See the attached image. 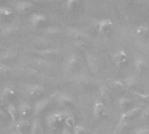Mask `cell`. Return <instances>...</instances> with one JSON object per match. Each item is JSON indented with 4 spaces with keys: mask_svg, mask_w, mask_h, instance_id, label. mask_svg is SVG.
<instances>
[{
    "mask_svg": "<svg viewBox=\"0 0 149 134\" xmlns=\"http://www.w3.org/2000/svg\"><path fill=\"white\" fill-rule=\"evenodd\" d=\"M66 115L67 114L65 112H54L51 114L46 119L48 126H50L52 129L59 127L64 123V120Z\"/></svg>",
    "mask_w": 149,
    "mask_h": 134,
    "instance_id": "6da1fadb",
    "label": "cell"
},
{
    "mask_svg": "<svg viewBox=\"0 0 149 134\" xmlns=\"http://www.w3.org/2000/svg\"><path fill=\"white\" fill-rule=\"evenodd\" d=\"M97 30L98 31L104 36H107L110 34L113 31V23L111 20L108 19H104L100 21L97 24Z\"/></svg>",
    "mask_w": 149,
    "mask_h": 134,
    "instance_id": "7a4b0ae2",
    "label": "cell"
},
{
    "mask_svg": "<svg viewBox=\"0 0 149 134\" xmlns=\"http://www.w3.org/2000/svg\"><path fill=\"white\" fill-rule=\"evenodd\" d=\"M34 8H35V4L31 2H27V1L18 2L15 6V10L19 14H23V15L30 13L31 11L33 10Z\"/></svg>",
    "mask_w": 149,
    "mask_h": 134,
    "instance_id": "3957f363",
    "label": "cell"
},
{
    "mask_svg": "<svg viewBox=\"0 0 149 134\" xmlns=\"http://www.w3.org/2000/svg\"><path fill=\"white\" fill-rule=\"evenodd\" d=\"M93 115L97 119H103L107 116V108L100 100H96L93 105Z\"/></svg>",
    "mask_w": 149,
    "mask_h": 134,
    "instance_id": "277c9868",
    "label": "cell"
},
{
    "mask_svg": "<svg viewBox=\"0 0 149 134\" xmlns=\"http://www.w3.org/2000/svg\"><path fill=\"white\" fill-rule=\"evenodd\" d=\"M31 122L27 119H23L18 120L16 123V130L19 133H27L30 130L31 133Z\"/></svg>",
    "mask_w": 149,
    "mask_h": 134,
    "instance_id": "5b68a950",
    "label": "cell"
},
{
    "mask_svg": "<svg viewBox=\"0 0 149 134\" xmlns=\"http://www.w3.org/2000/svg\"><path fill=\"white\" fill-rule=\"evenodd\" d=\"M113 61L118 66L126 65V64L128 61V57H127V52L123 50L118 51L113 56Z\"/></svg>",
    "mask_w": 149,
    "mask_h": 134,
    "instance_id": "8992f818",
    "label": "cell"
},
{
    "mask_svg": "<svg viewBox=\"0 0 149 134\" xmlns=\"http://www.w3.org/2000/svg\"><path fill=\"white\" fill-rule=\"evenodd\" d=\"M27 92H28V95L32 98H38L44 94L45 89L39 85H31L28 87Z\"/></svg>",
    "mask_w": 149,
    "mask_h": 134,
    "instance_id": "52a82bcc",
    "label": "cell"
},
{
    "mask_svg": "<svg viewBox=\"0 0 149 134\" xmlns=\"http://www.w3.org/2000/svg\"><path fill=\"white\" fill-rule=\"evenodd\" d=\"M45 21H46L45 16L41 13H34L30 17V22L31 23V24L35 26H38L44 24Z\"/></svg>",
    "mask_w": 149,
    "mask_h": 134,
    "instance_id": "ba28073f",
    "label": "cell"
},
{
    "mask_svg": "<svg viewBox=\"0 0 149 134\" xmlns=\"http://www.w3.org/2000/svg\"><path fill=\"white\" fill-rule=\"evenodd\" d=\"M17 111H18L19 116L21 118H23V119H25V118H27L31 114V112L32 111V108H31V106L30 104L24 102V103H23V104L20 105V106H19V108H18Z\"/></svg>",
    "mask_w": 149,
    "mask_h": 134,
    "instance_id": "9c48e42d",
    "label": "cell"
},
{
    "mask_svg": "<svg viewBox=\"0 0 149 134\" xmlns=\"http://www.w3.org/2000/svg\"><path fill=\"white\" fill-rule=\"evenodd\" d=\"M49 104H50V99H43V100H40L39 102H38L35 105V107H34L35 114H39L41 112H43L47 107V106Z\"/></svg>",
    "mask_w": 149,
    "mask_h": 134,
    "instance_id": "30bf717a",
    "label": "cell"
},
{
    "mask_svg": "<svg viewBox=\"0 0 149 134\" xmlns=\"http://www.w3.org/2000/svg\"><path fill=\"white\" fill-rule=\"evenodd\" d=\"M7 113L10 116L11 121H13V122L17 121V115H18V111H17V109L16 108V106L13 104L8 105V106H7Z\"/></svg>",
    "mask_w": 149,
    "mask_h": 134,
    "instance_id": "8fae6325",
    "label": "cell"
},
{
    "mask_svg": "<svg viewBox=\"0 0 149 134\" xmlns=\"http://www.w3.org/2000/svg\"><path fill=\"white\" fill-rule=\"evenodd\" d=\"M31 133L40 134L43 133V129L41 123L38 119H34L31 124Z\"/></svg>",
    "mask_w": 149,
    "mask_h": 134,
    "instance_id": "7c38bea8",
    "label": "cell"
},
{
    "mask_svg": "<svg viewBox=\"0 0 149 134\" xmlns=\"http://www.w3.org/2000/svg\"><path fill=\"white\" fill-rule=\"evenodd\" d=\"M15 90L10 86L4 87L2 92H1V95L4 98V99H11L15 96Z\"/></svg>",
    "mask_w": 149,
    "mask_h": 134,
    "instance_id": "4fadbf2b",
    "label": "cell"
},
{
    "mask_svg": "<svg viewBox=\"0 0 149 134\" xmlns=\"http://www.w3.org/2000/svg\"><path fill=\"white\" fill-rule=\"evenodd\" d=\"M58 102L60 103V105L65 106H70L72 104V98L67 95V94H63L61 96H59L58 98Z\"/></svg>",
    "mask_w": 149,
    "mask_h": 134,
    "instance_id": "5bb4252c",
    "label": "cell"
},
{
    "mask_svg": "<svg viewBox=\"0 0 149 134\" xmlns=\"http://www.w3.org/2000/svg\"><path fill=\"white\" fill-rule=\"evenodd\" d=\"M79 5V0H66L65 7L68 10H75Z\"/></svg>",
    "mask_w": 149,
    "mask_h": 134,
    "instance_id": "9a60e30c",
    "label": "cell"
},
{
    "mask_svg": "<svg viewBox=\"0 0 149 134\" xmlns=\"http://www.w3.org/2000/svg\"><path fill=\"white\" fill-rule=\"evenodd\" d=\"M136 34L140 37L148 38L149 36V29L147 28V27H145V26H140L136 30Z\"/></svg>",
    "mask_w": 149,
    "mask_h": 134,
    "instance_id": "2e32d148",
    "label": "cell"
},
{
    "mask_svg": "<svg viewBox=\"0 0 149 134\" xmlns=\"http://www.w3.org/2000/svg\"><path fill=\"white\" fill-rule=\"evenodd\" d=\"M12 15V10L7 7H0V19H6Z\"/></svg>",
    "mask_w": 149,
    "mask_h": 134,
    "instance_id": "e0dca14e",
    "label": "cell"
},
{
    "mask_svg": "<svg viewBox=\"0 0 149 134\" xmlns=\"http://www.w3.org/2000/svg\"><path fill=\"white\" fill-rule=\"evenodd\" d=\"M64 124L68 128H73L75 126V119L72 115H66L64 120Z\"/></svg>",
    "mask_w": 149,
    "mask_h": 134,
    "instance_id": "ac0fdd59",
    "label": "cell"
},
{
    "mask_svg": "<svg viewBox=\"0 0 149 134\" xmlns=\"http://www.w3.org/2000/svg\"><path fill=\"white\" fill-rule=\"evenodd\" d=\"M77 62H78L77 57H76L75 55H72V56L68 58V60H67V66H68V68H69V69H72V68H73L74 66H76Z\"/></svg>",
    "mask_w": 149,
    "mask_h": 134,
    "instance_id": "d6986e66",
    "label": "cell"
},
{
    "mask_svg": "<svg viewBox=\"0 0 149 134\" xmlns=\"http://www.w3.org/2000/svg\"><path fill=\"white\" fill-rule=\"evenodd\" d=\"M73 133L74 134H82L87 133L86 129L82 126H78V125H75V126L73 127Z\"/></svg>",
    "mask_w": 149,
    "mask_h": 134,
    "instance_id": "ffe728a7",
    "label": "cell"
},
{
    "mask_svg": "<svg viewBox=\"0 0 149 134\" xmlns=\"http://www.w3.org/2000/svg\"><path fill=\"white\" fill-rule=\"evenodd\" d=\"M135 65H136V68H137L140 72L144 71L145 68H146V63H145L144 60H142V59H138L137 62L135 63Z\"/></svg>",
    "mask_w": 149,
    "mask_h": 134,
    "instance_id": "44dd1931",
    "label": "cell"
},
{
    "mask_svg": "<svg viewBox=\"0 0 149 134\" xmlns=\"http://www.w3.org/2000/svg\"><path fill=\"white\" fill-rule=\"evenodd\" d=\"M8 71H10V68H9L7 65H3V64H0V72H8Z\"/></svg>",
    "mask_w": 149,
    "mask_h": 134,
    "instance_id": "7402d4cb",
    "label": "cell"
},
{
    "mask_svg": "<svg viewBox=\"0 0 149 134\" xmlns=\"http://www.w3.org/2000/svg\"><path fill=\"white\" fill-rule=\"evenodd\" d=\"M5 105H6L5 99H4V98L0 94V108H2V107L5 106Z\"/></svg>",
    "mask_w": 149,
    "mask_h": 134,
    "instance_id": "603a6c76",
    "label": "cell"
},
{
    "mask_svg": "<svg viewBox=\"0 0 149 134\" xmlns=\"http://www.w3.org/2000/svg\"><path fill=\"white\" fill-rule=\"evenodd\" d=\"M6 119V115L5 113L3 112V110L0 108V121H3Z\"/></svg>",
    "mask_w": 149,
    "mask_h": 134,
    "instance_id": "cb8c5ba5",
    "label": "cell"
},
{
    "mask_svg": "<svg viewBox=\"0 0 149 134\" xmlns=\"http://www.w3.org/2000/svg\"><path fill=\"white\" fill-rule=\"evenodd\" d=\"M31 2H34V3H47L51 0H31Z\"/></svg>",
    "mask_w": 149,
    "mask_h": 134,
    "instance_id": "d4e9b609",
    "label": "cell"
},
{
    "mask_svg": "<svg viewBox=\"0 0 149 134\" xmlns=\"http://www.w3.org/2000/svg\"><path fill=\"white\" fill-rule=\"evenodd\" d=\"M62 133L63 134H65V133H67V134H69V133H71V131H70V128H68V127H65L63 130H62Z\"/></svg>",
    "mask_w": 149,
    "mask_h": 134,
    "instance_id": "484cf974",
    "label": "cell"
},
{
    "mask_svg": "<svg viewBox=\"0 0 149 134\" xmlns=\"http://www.w3.org/2000/svg\"><path fill=\"white\" fill-rule=\"evenodd\" d=\"M125 3H127V4H132L133 3V2H134V0H122Z\"/></svg>",
    "mask_w": 149,
    "mask_h": 134,
    "instance_id": "4316f807",
    "label": "cell"
},
{
    "mask_svg": "<svg viewBox=\"0 0 149 134\" xmlns=\"http://www.w3.org/2000/svg\"><path fill=\"white\" fill-rule=\"evenodd\" d=\"M1 1H3V0H0V2H1Z\"/></svg>",
    "mask_w": 149,
    "mask_h": 134,
    "instance_id": "83f0119b",
    "label": "cell"
}]
</instances>
